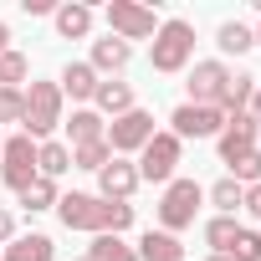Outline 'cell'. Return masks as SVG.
Returning <instances> with one entry per match:
<instances>
[{"label":"cell","mask_w":261,"mask_h":261,"mask_svg":"<svg viewBox=\"0 0 261 261\" xmlns=\"http://www.w3.org/2000/svg\"><path fill=\"white\" fill-rule=\"evenodd\" d=\"M246 113H251V118L261 123V82H256V92H251V108H246Z\"/></svg>","instance_id":"35"},{"label":"cell","mask_w":261,"mask_h":261,"mask_svg":"<svg viewBox=\"0 0 261 261\" xmlns=\"http://www.w3.org/2000/svg\"><path fill=\"white\" fill-rule=\"evenodd\" d=\"M236 230H241V220H236V215H215V220L205 225V246H210L215 256H225V246L236 241Z\"/></svg>","instance_id":"26"},{"label":"cell","mask_w":261,"mask_h":261,"mask_svg":"<svg viewBox=\"0 0 261 261\" xmlns=\"http://www.w3.org/2000/svg\"><path fill=\"white\" fill-rule=\"evenodd\" d=\"M92 102H97V113H108V118H123V113H134L139 102H134V87L128 82H97V92H92Z\"/></svg>","instance_id":"18"},{"label":"cell","mask_w":261,"mask_h":261,"mask_svg":"<svg viewBox=\"0 0 261 261\" xmlns=\"http://www.w3.org/2000/svg\"><path fill=\"white\" fill-rule=\"evenodd\" d=\"M256 46H261V31H256Z\"/></svg>","instance_id":"38"},{"label":"cell","mask_w":261,"mask_h":261,"mask_svg":"<svg viewBox=\"0 0 261 261\" xmlns=\"http://www.w3.org/2000/svg\"><path fill=\"white\" fill-rule=\"evenodd\" d=\"M57 215L67 230H87V236H123L134 225V205L128 200H102V195H62Z\"/></svg>","instance_id":"1"},{"label":"cell","mask_w":261,"mask_h":261,"mask_svg":"<svg viewBox=\"0 0 261 261\" xmlns=\"http://www.w3.org/2000/svg\"><path fill=\"white\" fill-rule=\"evenodd\" d=\"M225 82H230V67L225 62H195V72H190V102L195 108H215L220 102V92H225Z\"/></svg>","instance_id":"11"},{"label":"cell","mask_w":261,"mask_h":261,"mask_svg":"<svg viewBox=\"0 0 261 261\" xmlns=\"http://www.w3.org/2000/svg\"><path fill=\"white\" fill-rule=\"evenodd\" d=\"M241 205H246L251 220H261V185H246V200H241Z\"/></svg>","instance_id":"32"},{"label":"cell","mask_w":261,"mask_h":261,"mask_svg":"<svg viewBox=\"0 0 261 261\" xmlns=\"http://www.w3.org/2000/svg\"><path fill=\"white\" fill-rule=\"evenodd\" d=\"M21 11H26V16H57L51 0H21Z\"/></svg>","instance_id":"34"},{"label":"cell","mask_w":261,"mask_h":261,"mask_svg":"<svg viewBox=\"0 0 261 261\" xmlns=\"http://www.w3.org/2000/svg\"><path fill=\"white\" fill-rule=\"evenodd\" d=\"M11 241H16V215L0 205V246H11Z\"/></svg>","instance_id":"33"},{"label":"cell","mask_w":261,"mask_h":261,"mask_svg":"<svg viewBox=\"0 0 261 261\" xmlns=\"http://www.w3.org/2000/svg\"><path fill=\"white\" fill-rule=\"evenodd\" d=\"M57 200H62V195H57V179H41V174L21 190V210H31V215H36V210H57Z\"/></svg>","instance_id":"24"},{"label":"cell","mask_w":261,"mask_h":261,"mask_svg":"<svg viewBox=\"0 0 261 261\" xmlns=\"http://www.w3.org/2000/svg\"><path fill=\"white\" fill-rule=\"evenodd\" d=\"M128 62H134V46H128V41H118V36H102V41H92V62H87V67H92L97 77H102V72L113 77V72H123Z\"/></svg>","instance_id":"14"},{"label":"cell","mask_w":261,"mask_h":261,"mask_svg":"<svg viewBox=\"0 0 261 261\" xmlns=\"http://www.w3.org/2000/svg\"><path fill=\"white\" fill-rule=\"evenodd\" d=\"M230 169V179L246 190V185H261V149H251V154H241V159H230L225 164Z\"/></svg>","instance_id":"28"},{"label":"cell","mask_w":261,"mask_h":261,"mask_svg":"<svg viewBox=\"0 0 261 261\" xmlns=\"http://www.w3.org/2000/svg\"><path fill=\"white\" fill-rule=\"evenodd\" d=\"M154 134H159V128H154V113L134 108V113H123V118H113V123H108V149H113V159L139 154Z\"/></svg>","instance_id":"7"},{"label":"cell","mask_w":261,"mask_h":261,"mask_svg":"<svg viewBox=\"0 0 261 261\" xmlns=\"http://www.w3.org/2000/svg\"><path fill=\"white\" fill-rule=\"evenodd\" d=\"M82 261H87V256H82Z\"/></svg>","instance_id":"40"},{"label":"cell","mask_w":261,"mask_h":261,"mask_svg":"<svg viewBox=\"0 0 261 261\" xmlns=\"http://www.w3.org/2000/svg\"><path fill=\"white\" fill-rule=\"evenodd\" d=\"M0 149H6V139H0Z\"/></svg>","instance_id":"39"},{"label":"cell","mask_w":261,"mask_h":261,"mask_svg":"<svg viewBox=\"0 0 261 261\" xmlns=\"http://www.w3.org/2000/svg\"><path fill=\"white\" fill-rule=\"evenodd\" d=\"M0 51H11V26L0 21Z\"/></svg>","instance_id":"36"},{"label":"cell","mask_w":261,"mask_h":261,"mask_svg":"<svg viewBox=\"0 0 261 261\" xmlns=\"http://www.w3.org/2000/svg\"><path fill=\"white\" fill-rule=\"evenodd\" d=\"M102 16H108V36H118V41H149L159 31L154 6H139V0H108Z\"/></svg>","instance_id":"5"},{"label":"cell","mask_w":261,"mask_h":261,"mask_svg":"<svg viewBox=\"0 0 261 261\" xmlns=\"http://www.w3.org/2000/svg\"><path fill=\"white\" fill-rule=\"evenodd\" d=\"M210 261H230V256H210Z\"/></svg>","instance_id":"37"},{"label":"cell","mask_w":261,"mask_h":261,"mask_svg":"<svg viewBox=\"0 0 261 261\" xmlns=\"http://www.w3.org/2000/svg\"><path fill=\"white\" fill-rule=\"evenodd\" d=\"M97 72L87 67V62H67L62 67V77H57V87H62V97H72V102H92V92H97Z\"/></svg>","instance_id":"13"},{"label":"cell","mask_w":261,"mask_h":261,"mask_svg":"<svg viewBox=\"0 0 261 261\" xmlns=\"http://www.w3.org/2000/svg\"><path fill=\"white\" fill-rule=\"evenodd\" d=\"M108 159H113L108 139H97V144H82V149H72V169H92V174H97V169H102Z\"/></svg>","instance_id":"27"},{"label":"cell","mask_w":261,"mask_h":261,"mask_svg":"<svg viewBox=\"0 0 261 261\" xmlns=\"http://www.w3.org/2000/svg\"><path fill=\"white\" fill-rule=\"evenodd\" d=\"M251 92H256V77H251V72H230V82H225V92H220L215 108H220L225 118H230V113H246V108H251Z\"/></svg>","instance_id":"20"},{"label":"cell","mask_w":261,"mask_h":261,"mask_svg":"<svg viewBox=\"0 0 261 261\" xmlns=\"http://www.w3.org/2000/svg\"><path fill=\"white\" fill-rule=\"evenodd\" d=\"M241 200H246V190H241V185H236L230 174L210 185V205H215L220 215H236V210H241Z\"/></svg>","instance_id":"25"},{"label":"cell","mask_w":261,"mask_h":261,"mask_svg":"<svg viewBox=\"0 0 261 261\" xmlns=\"http://www.w3.org/2000/svg\"><path fill=\"white\" fill-rule=\"evenodd\" d=\"M67 169H72V149H67V144H57V139L36 144V174H41V179H62Z\"/></svg>","instance_id":"21"},{"label":"cell","mask_w":261,"mask_h":261,"mask_svg":"<svg viewBox=\"0 0 261 261\" xmlns=\"http://www.w3.org/2000/svg\"><path fill=\"white\" fill-rule=\"evenodd\" d=\"M26 113V87H0V123H21Z\"/></svg>","instance_id":"31"},{"label":"cell","mask_w":261,"mask_h":261,"mask_svg":"<svg viewBox=\"0 0 261 261\" xmlns=\"http://www.w3.org/2000/svg\"><path fill=\"white\" fill-rule=\"evenodd\" d=\"M169 134L185 144V139H215L220 134V123H225V113L220 108H195V102H179L174 113H169Z\"/></svg>","instance_id":"9"},{"label":"cell","mask_w":261,"mask_h":261,"mask_svg":"<svg viewBox=\"0 0 261 261\" xmlns=\"http://www.w3.org/2000/svg\"><path fill=\"white\" fill-rule=\"evenodd\" d=\"M215 46H220L225 57H246V51L256 46V31H251V26H241V21H225V26L215 31Z\"/></svg>","instance_id":"22"},{"label":"cell","mask_w":261,"mask_h":261,"mask_svg":"<svg viewBox=\"0 0 261 261\" xmlns=\"http://www.w3.org/2000/svg\"><path fill=\"white\" fill-rule=\"evenodd\" d=\"M190 57H195V26L190 21H159V31H154V46H149V62H154V72H185L190 67Z\"/></svg>","instance_id":"3"},{"label":"cell","mask_w":261,"mask_h":261,"mask_svg":"<svg viewBox=\"0 0 261 261\" xmlns=\"http://www.w3.org/2000/svg\"><path fill=\"white\" fill-rule=\"evenodd\" d=\"M134 190H139V169L128 159H108L97 169V195L102 200H134Z\"/></svg>","instance_id":"12"},{"label":"cell","mask_w":261,"mask_h":261,"mask_svg":"<svg viewBox=\"0 0 261 261\" xmlns=\"http://www.w3.org/2000/svg\"><path fill=\"white\" fill-rule=\"evenodd\" d=\"M134 251H139V261H185V246L169 230H144V241Z\"/></svg>","instance_id":"19"},{"label":"cell","mask_w":261,"mask_h":261,"mask_svg":"<svg viewBox=\"0 0 261 261\" xmlns=\"http://www.w3.org/2000/svg\"><path fill=\"white\" fill-rule=\"evenodd\" d=\"M200 200H205V190H200L195 179H169V185H164V200H159V225H164L169 236L190 230V225H195Z\"/></svg>","instance_id":"4"},{"label":"cell","mask_w":261,"mask_h":261,"mask_svg":"<svg viewBox=\"0 0 261 261\" xmlns=\"http://www.w3.org/2000/svg\"><path fill=\"white\" fill-rule=\"evenodd\" d=\"M26 72H31V62L21 51H0V87H21Z\"/></svg>","instance_id":"30"},{"label":"cell","mask_w":261,"mask_h":261,"mask_svg":"<svg viewBox=\"0 0 261 261\" xmlns=\"http://www.w3.org/2000/svg\"><path fill=\"white\" fill-rule=\"evenodd\" d=\"M225 256H230V261H261V236H256L251 225H241L236 241L225 246Z\"/></svg>","instance_id":"29"},{"label":"cell","mask_w":261,"mask_h":261,"mask_svg":"<svg viewBox=\"0 0 261 261\" xmlns=\"http://www.w3.org/2000/svg\"><path fill=\"white\" fill-rule=\"evenodd\" d=\"M57 36L62 41H82L92 31V6H82V0H67V6H57Z\"/></svg>","instance_id":"16"},{"label":"cell","mask_w":261,"mask_h":261,"mask_svg":"<svg viewBox=\"0 0 261 261\" xmlns=\"http://www.w3.org/2000/svg\"><path fill=\"white\" fill-rule=\"evenodd\" d=\"M62 123H67V139H72V149L108 139V123H102V113H97V108H77V113H72V118H62Z\"/></svg>","instance_id":"15"},{"label":"cell","mask_w":261,"mask_h":261,"mask_svg":"<svg viewBox=\"0 0 261 261\" xmlns=\"http://www.w3.org/2000/svg\"><path fill=\"white\" fill-rule=\"evenodd\" d=\"M179 149H185V144H179L174 134H154V139L139 149V164H134V169H139V185H144V179H149V185H169L174 169H179Z\"/></svg>","instance_id":"6"},{"label":"cell","mask_w":261,"mask_h":261,"mask_svg":"<svg viewBox=\"0 0 261 261\" xmlns=\"http://www.w3.org/2000/svg\"><path fill=\"white\" fill-rule=\"evenodd\" d=\"M256 134H261V123H256L251 113H230V118L220 123V134H215V149H220V164H230V159L251 154V149H256Z\"/></svg>","instance_id":"10"},{"label":"cell","mask_w":261,"mask_h":261,"mask_svg":"<svg viewBox=\"0 0 261 261\" xmlns=\"http://www.w3.org/2000/svg\"><path fill=\"white\" fill-rule=\"evenodd\" d=\"M62 87L57 82H31L26 87V113H21V134L26 139H51L57 134V128H62Z\"/></svg>","instance_id":"2"},{"label":"cell","mask_w":261,"mask_h":261,"mask_svg":"<svg viewBox=\"0 0 261 261\" xmlns=\"http://www.w3.org/2000/svg\"><path fill=\"white\" fill-rule=\"evenodd\" d=\"M87 261H139V251L128 246L123 236H92V246H87Z\"/></svg>","instance_id":"23"},{"label":"cell","mask_w":261,"mask_h":261,"mask_svg":"<svg viewBox=\"0 0 261 261\" xmlns=\"http://www.w3.org/2000/svg\"><path fill=\"white\" fill-rule=\"evenodd\" d=\"M51 256H57V241L41 236V230H26V236H16V241L6 246L0 261H51Z\"/></svg>","instance_id":"17"},{"label":"cell","mask_w":261,"mask_h":261,"mask_svg":"<svg viewBox=\"0 0 261 261\" xmlns=\"http://www.w3.org/2000/svg\"><path fill=\"white\" fill-rule=\"evenodd\" d=\"M0 179H6L16 195L36 179V139H26V134L6 139V149H0Z\"/></svg>","instance_id":"8"}]
</instances>
